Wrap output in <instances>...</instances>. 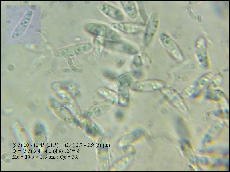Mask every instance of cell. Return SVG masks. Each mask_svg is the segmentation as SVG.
Listing matches in <instances>:
<instances>
[{
	"mask_svg": "<svg viewBox=\"0 0 230 172\" xmlns=\"http://www.w3.org/2000/svg\"><path fill=\"white\" fill-rule=\"evenodd\" d=\"M86 30L90 34L103 37L108 40H120V36L108 26L102 23L88 22L85 25Z\"/></svg>",
	"mask_w": 230,
	"mask_h": 172,
	"instance_id": "1",
	"label": "cell"
},
{
	"mask_svg": "<svg viewBox=\"0 0 230 172\" xmlns=\"http://www.w3.org/2000/svg\"><path fill=\"white\" fill-rule=\"evenodd\" d=\"M160 42L172 57L179 62L183 60V54L175 41L165 32L161 33L159 36Z\"/></svg>",
	"mask_w": 230,
	"mask_h": 172,
	"instance_id": "2",
	"label": "cell"
},
{
	"mask_svg": "<svg viewBox=\"0 0 230 172\" xmlns=\"http://www.w3.org/2000/svg\"><path fill=\"white\" fill-rule=\"evenodd\" d=\"M159 21L157 13L156 12L152 13L145 28L143 43L145 46H149L154 39L158 27Z\"/></svg>",
	"mask_w": 230,
	"mask_h": 172,
	"instance_id": "3",
	"label": "cell"
},
{
	"mask_svg": "<svg viewBox=\"0 0 230 172\" xmlns=\"http://www.w3.org/2000/svg\"><path fill=\"white\" fill-rule=\"evenodd\" d=\"M111 25L114 29L124 34H135L142 32L145 27L144 24L140 22H114Z\"/></svg>",
	"mask_w": 230,
	"mask_h": 172,
	"instance_id": "4",
	"label": "cell"
},
{
	"mask_svg": "<svg viewBox=\"0 0 230 172\" xmlns=\"http://www.w3.org/2000/svg\"><path fill=\"white\" fill-rule=\"evenodd\" d=\"M104 45L106 47L130 54H135L138 52L137 49L132 45L121 40H107Z\"/></svg>",
	"mask_w": 230,
	"mask_h": 172,
	"instance_id": "5",
	"label": "cell"
},
{
	"mask_svg": "<svg viewBox=\"0 0 230 172\" xmlns=\"http://www.w3.org/2000/svg\"><path fill=\"white\" fill-rule=\"evenodd\" d=\"M196 57L200 64L204 67H208L209 65L206 39L201 37L196 40L195 44Z\"/></svg>",
	"mask_w": 230,
	"mask_h": 172,
	"instance_id": "6",
	"label": "cell"
},
{
	"mask_svg": "<svg viewBox=\"0 0 230 172\" xmlns=\"http://www.w3.org/2000/svg\"><path fill=\"white\" fill-rule=\"evenodd\" d=\"M98 7L100 10L106 15L118 21L123 20L124 14L119 8L108 3L102 2L99 4Z\"/></svg>",
	"mask_w": 230,
	"mask_h": 172,
	"instance_id": "7",
	"label": "cell"
},
{
	"mask_svg": "<svg viewBox=\"0 0 230 172\" xmlns=\"http://www.w3.org/2000/svg\"><path fill=\"white\" fill-rule=\"evenodd\" d=\"M211 73H208L200 77L197 81L187 89L189 96L194 95L202 90L210 80Z\"/></svg>",
	"mask_w": 230,
	"mask_h": 172,
	"instance_id": "8",
	"label": "cell"
},
{
	"mask_svg": "<svg viewBox=\"0 0 230 172\" xmlns=\"http://www.w3.org/2000/svg\"><path fill=\"white\" fill-rule=\"evenodd\" d=\"M92 48V44L90 42L81 43L65 48V53L70 55H78L91 50Z\"/></svg>",
	"mask_w": 230,
	"mask_h": 172,
	"instance_id": "9",
	"label": "cell"
},
{
	"mask_svg": "<svg viewBox=\"0 0 230 172\" xmlns=\"http://www.w3.org/2000/svg\"><path fill=\"white\" fill-rule=\"evenodd\" d=\"M134 89L139 91H150L160 89L162 87L163 83L160 81L156 80H149L143 81L140 83L136 84Z\"/></svg>",
	"mask_w": 230,
	"mask_h": 172,
	"instance_id": "10",
	"label": "cell"
},
{
	"mask_svg": "<svg viewBox=\"0 0 230 172\" xmlns=\"http://www.w3.org/2000/svg\"><path fill=\"white\" fill-rule=\"evenodd\" d=\"M120 2L125 11L131 18L134 19L137 17L138 10L134 1H121Z\"/></svg>",
	"mask_w": 230,
	"mask_h": 172,
	"instance_id": "11",
	"label": "cell"
},
{
	"mask_svg": "<svg viewBox=\"0 0 230 172\" xmlns=\"http://www.w3.org/2000/svg\"><path fill=\"white\" fill-rule=\"evenodd\" d=\"M166 96L170 102L175 105H184V101L181 95L175 91L170 89L168 90Z\"/></svg>",
	"mask_w": 230,
	"mask_h": 172,
	"instance_id": "12",
	"label": "cell"
},
{
	"mask_svg": "<svg viewBox=\"0 0 230 172\" xmlns=\"http://www.w3.org/2000/svg\"><path fill=\"white\" fill-rule=\"evenodd\" d=\"M133 62L135 64L140 65L141 62L140 57L138 56H135L133 59Z\"/></svg>",
	"mask_w": 230,
	"mask_h": 172,
	"instance_id": "13",
	"label": "cell"
}]
</instances>
